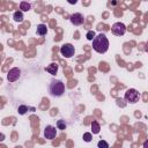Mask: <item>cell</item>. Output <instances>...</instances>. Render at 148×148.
<instances>
[{
  "mask_svg": "<svg viewBox=\"0 0 148 148\" xmlns=\"http://www.w3.org/2000/svg\"><path fill=\"white\" fill-rule=\"evenodd\" d=\"M92 49L97 53H105L109 50V39L104 34H98L92 40Z\"/></svg>",
  "mask_w": 148,
  "mask_h": 148,
  "instance_id": "1",
  "label": "cell"
},
{
  "mask_svg": "<svg viewBox=\"0 0 148 148\" xmlns=\"http://www.w3.org/2000/svg\"><path fill=\"white\" fill-rule=\"evenodd\" d=\"M49 92L51 96H54V97L62 96L65 92V83L60 80L52 79L49 84Z\"/></svg>",
  "mask_w": 148,
  "mask_h": 148,
  "instance_id": "2",
  "label": "cell"
},
{
  "mask_svg": "<svg viewBox=\"0 0 148 148\" xmlns=\"http://www.w3.org/2000/svg\"><path fill=\"white\" fill-rule=\"evenodd\" d=\"M124 98H125L128 103L134 104V103H136V102L139 101V98H140V94H139V91H138L136 89H134V88H130V89L126 90V92H125V95H124Z\"/></svg>",
  "mask_w": 148,
  "mask_h": 148,
  "instance_id": "3",
  "label": "cell"
},
{
  "mask_svg": "<svg viewBox=\"0 0 148 148\" xmlns=\"http://www.w3.org/2000/svg\"><path fill=\"white\" fill-rule=\"evenodd\" d=\"M60 53H61V56L65 57V58H72V57L74 56V53H75V47H74L72 44L66 43V44H64V45L60 47Z\"/></svg>",
  "mask_w": 148,
  "mask_h": 148,
  "instance_id": "4",
  "label": "cell"
},
{
  "mask_svg": "<svg viewBox=\"0 0 148 148\" xmlns=\"http://www.w3.org/2000/svg\"><path fill=\"white\" fill-rule=\"evenodd\" d=\"M111 32L116 36H123L126 32V25L123 22H116L111 27Z\"/></svg>",
  "mask_w": 148,
  "mask_h": 148,
  "instance_id": "5",
  "label": "cell"
},
{
  "mask_svg": "<svg viewBox=\"0 0 148 148\" xmlns=\"http://www.w3.org/2000/svg\"><path fill=\"white\" fill-rule=\"evenodd\" d=\"M21 76V69L17 67H13L8 71L7 73V80L9 82H15L16 80H18V77Z\"/></svg>",
  "mask_w": 148,
  "mask_h": 148,
  "instance_id": "6",
  "label": "cell"
},
{
  "mask_svg": "<svg viewBox=\"0 0 148 148\" xmlns=\"http://www.w3.org/2000/svg\"><path fill=\"white\" fill-rule=\"evenodd\" d=\"M56 135H57V130H56L54 126H52V125L45 126V128H44V136H45V139L53 140L56 138Z\"/></svg>",
  "mask_w": 148,
  "mask_h": 148,
  "instance_id": "7",
  "label": "cell"
},
{
  "mask_svg": "<svg viewBox=\"0 0 148 148\" xmlns=\"http://www.w3.org/2000/svg\"><path fill=\"white\" fill-rule=\"evenodd\" d=\"M69 21L74 25H82L84 23V17H83V15L81 13H74V14L71 15Z\"/></svg>",
  "mask_w": 148,
  "mask_h": 148,
  "instance_id": "8",
  "label": "cell"
},
{
  "mask_svg": "<svg viewBox=\"0 0 148 148\" xmlns=\"http://www.w3.org/2000/svg\"><path fill=\"white\" fill-rule=\"evenodd\" d=\"M45 71L50 73L51 75H56L58 73V64L57 62H51L47 67H45Z\"/></svg>",
  "mask_w": 148,
  "mask_h": 148,
  "instance_id": "9",
  "label": "cell"
},
{
  "mask_svg": "<svg viewBox=\"0 0 148 148\" xmlns=\"http://www.w3.org/2000/svg\"><path fill=\"white\" fill-rule=\"evenodd\" d=\"M36 31H37V35H39V36H44V35L47 34V28H46L45 24L40 23V24L37 25V30H36Z\"/></svg>",
  "mask_w": 148,
  "mask_h": 148,
  "instance_id": "10",
  "label": "cell"
},
{
  "mask_svg": "<svg viewBox=\"0 0 148 148\" xmlns=\"http://www.w3.org/2000/svg\"><path fill=\"white\" fill-rule=\"evenodd\" d=\"M20 9H21L22 13L23 12H29L31 9V5L28 1H21L20 2Z\"/></svg>",
  "mask_w": 148,
  "mask_h": 148,
  "instance_id": "11",
  "label": "cell"
},
{
  "mask_svg": "<svg viewBox=\"0 0 148 148\" xmlns=\"http://www.w3.org/2000/svg\"><path fill=\"white\" fill-rule=\"evenodd\" d=\"M13 18H14V21L15 22H18V23H21V22H23V13L21 12V10H17V12H15L14 14H13Z\"/></svg>",
  "mask_w": 148,
  "mask_h": 148,
  "instance_id": "12",
  "label": "cell"
},
{
  "mask_svg": "<svg viewBox=\"0 0 148 148\" xmlns=\"http://www.w3.org/2000/svg\"><path fill=\"white\" fill-rule=\"evenodd\" d=\"M91 131H92V134H98L99 131H101V125L98 124V121L94 120L91 123Z\"/></svg>",
  "mask_w": 148,
  "mask_h": 148,
  "instance_id": "13",
  "label": "cell"
},
{
  "mask_svg": "<svg viewBox=\"0 0 148 148\" xmlns=\"http://www.w3.org/2000/svg\"><path fill=\"white\" fill-rule=\"evenodd\" d=\"M28 110H29V108L27 106V105H18V108H17V112H18V114H25L27 112H28Z\"/></svg>",
  "mask_w": 148,
  "mask_h": 148,
  "instance_id": "14",
  "label": "cell"
},
{
  "mask_svg": "<svg viewBox=\"0 0 148 148\" xmlns=\"http://www.w3.org/2000/svg\"><path fill=\"white\" fill-rule=\"evenodd\" d=\"M57 127H58L59 130H65V128L67 127V124H66V121H65L64 119H59V120L57 121Z\"/></svg>",
  "mask_w": 148,
  "mask_h": 148,
  "instance_id": "15",
  "label": "cell"
},
{
  "mask_svg": "<svg viewBox=\"0 0 148 148\" xmlns=\"http://www.w3.org/2000/svg\"><path fill=\"white\" fill-rule=\"evenodd\" d=\"M83 141H86V142H90L91 141V139H92V135H91V133H89V132H86V133H83Z\"/></svg>",
  "mask_w": 148,
  "mask_h": 148,
  "instance_id": "16",
  "label": "cell"
},
{
  "mask_svg": "<svg viewBox=\"0 0 148 148\" xmlns=\"http://www.w3.org/2000/svg\"><path fill=\"white\" fill-rule=\"evenodd\" d=\"M97 147L98 148H109V143L105 140H99L97 142Z\"/></svg>",
  "mask_w": 148,
  "mask_h": 148,
  "instance_id": "17",
  "label": "cell"
},
{
  "mask_svg": "<svg viewBox=\"0 0 148 148\" xmlns=\"http://www.w3.org/2000/svg\"><path fill=\"white\" fill-rule=\"evenodd\" d=\"M86 37H87V39H88V40H94V38L96 37V35H95V32H94L92 30H90V31H88V32H87Z\"/></svg>",
  "mask_w": 148,
  "mask_h": 148,
  "instance_id": "18",
  "label": "cell"
},
{
  "mask_svg": "<svg viewBox=\"0 0 148 148\" xmlns=\"http://www.w3.org/2000/svg\"><path fill=\"white\" fill-rule=\"evenodd\" d=\"M142 148H148V140H146V141L143 142V145H142Z\"/></svg>",
  "mask_w": 148,
  "mask_h": 148,
  "instance_id": "19",
  "label": "cell"
},
{
  "mask_svg": "<svg viewBox=\"0 0 148 148\" xmlns=\"http://www.w3.org/2000/svg\"><path fill=\"white\" fill-rule=\"evenodd\" d=\"M145 51L148 53V40L146 42V45H145Z\"/></svg>",
  "mask_w": 148,
  "mask_h": 148,
  "instance_id": "20",
  "label": "cell"
}]
</instances>
